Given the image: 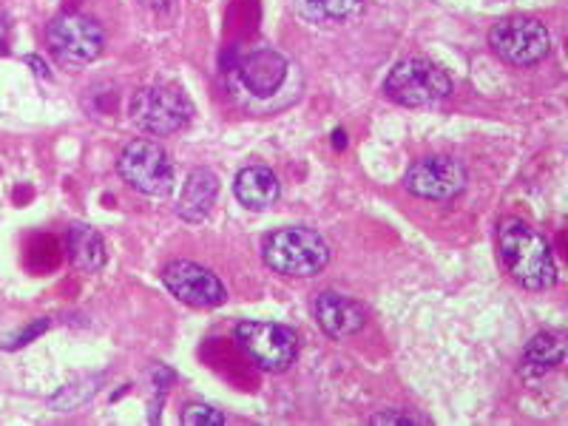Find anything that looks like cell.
Returning a JSON list of instances; mask_svg holds the SVG:
<instances>
[{
  "mask_svg": "<svg viewBox=\"0 0 568 426\" xmlns=\"http://www.w3.org/2000/svg\"><path fill=\"white\" fill-rule=\"evenodd\" d=\"M449 91H453V78L440 65L424 58L398 60L384 80V94L393 103L409 105V109L438 103L449 98Z\"/></svg>",
  "mask_w": 568,
  "mask_h": 426,
  "instance_id": "4",
  "label": "cell"
},
{
  "mask_svg": "<svg viewBox=\"0 0 568 426\" xmlns=\"http://www.w3.org/2000/svg\"><path fill=\"white\" fill-rule=\"evenodd\" d=\"M162 284L169 287L171 296L180 298L182 304H191V307H220L225 304L227 291L220 278L213 276L207 267L194 265V262H171L162 271Z\"/></svg>",
  "mask_w": 568,
  "mask_h": 426,
  "instance_id": "10",
  "label": "cell"
},
{
  "mask_svg": "<svg viewBox=\"0 0 568 426\" xmlns=\"http://www.w3.org/2000/svg\"><path fill=\"white\" fill-rule=\"evenodd\" d=\"M27 63H32V65H34V71H38L40 78H49V71H45V69H43V63H40V60H38V58H27Z\"/></svg>",
  "mask_w": 568,
  "mask_h": 426,
  "instance_id": "21",
  "label": "cell"
},
{
  "mask_svg": "<svg viewBox=\"0 0 568 426\" xmlns=\"http://www.w3.org/2000/svg\"><path fill=\"white\" fill-rule=\"evenodd\" d=\"M142 3L149 9H154V12H165V9L171 7V0H142Z\"/></svg>",
  "mask_w": 568,
  "mask_h": 426,
  "instance_id": "20",
  "label": "cell"
},
{
  "mask_svg": "<svg viewBox=\"0 0 568 426\" xmlns=\"http://www.w3.org/2000/svg\"><path fill=\"white\" fill-rule=\"evenodd\" d=\"M233 194L251 211H265V207H271L278 200L282 185H278V176L267 165H247V169L236 174Z\"/></svg>",
  "mask_w": 568,
  "mask_h": 426,
  "instance_id": "14",
  "label": "cell"
},
{
  "mask_svg": "<svg viewBox=\"0 0 568 426\" xmlns=\"http://www.w3.org/2000/svg\"><path fill=\"white\" fill-rule=\"evenodd\" d=\"M116 171L136 194L165 196L174 187V165H171L165 149L154 140L129 142L116 160Z\"/></svg>",
  "mask_w": 568,
  "mask_h": 426,
  "instance_id": "6",
  "label": "cell"
},
{
  "mask_svg": "<svg viewBox=\"0 0 568 426\" xmlns=\"http://www.w3.org/2000/svg\"><path fill=\"white\" fill-rule=\"evenodd\" d=\"M373 424H387V426H393V424H398V426H409V424H429V418H420V415H413V413H407V409H404V413H398V409H387V413H378V415H373Z\"/></svg>",
  "mask_w": 568,
  "mask_h": 426,
  "instance_id": "19",
  "label": "cell"
},
{
  "mask_svg": "<svg viewBox=\"0 0 568 426\" xmlns=\"http://www.w3.org/2000/svg\"><path fill=\"white\" fill-rule=\"evenodd\" d=\"M7 34H9V27H7V20L0 18V49L7 45Z\"/></svg>",
  "mask_w": 568,
  "mask_h": 426,
  "instance_id": "22",
  "label": "cell"
},
{
  "mask_svg": "<svg viewBox=\"0 0 568 426\" xmlns=\"http://www.w3.org/2000/svg\"><path fill=\"white\" fill-rule=\"evenodd\" d=\"M364 0H296L298 12L313 23H342L362 9Z\"/></svg>",
  "mask_w": 568,
  "mask_h": 426,
  "instance_id": "17",
  "label": "cell"
},
{
  "mask_svg": "<svg viewBox=\"0 0 568 426\" xmlns=\"http://www.w3.org/2000/svg\"><path fill=\"white\" fill-rule=\"evenodd\" d=\"M262 258L282 276H316L327 267L329 245L311 227H278L262 242Z\"/></svg>",
  "mask_w": 568,
  "mask_h": 426,
  "instance_id": "2",
  "label": "cell"
},
{
  "mask_svg": "<svg viewBox=\"0 0 568 426\" xmlns=\"http://www.w3.org/2000/svg\"><path fill=\"white\" fill-rule=\"evenodd\" d=\"M497 253H500V262L509 271V276L517 284L529 287V291H546L557 282V267L549 242L542 240L540 233L526 225V222L509 220L500 225Z\"/></svg>",
  "mask_w": 568,
  "mask_h": 426,
  "instance_id": "1",
  "label": "cell"
},
{
  "mask_svg": "<svg viewBox=\"0 0 568 426\" xmlns=\"http://www.w3.org/2000/svg\"><path fill=\"white\" fill-rule=\"evenodd\" d=\"M65 245H69V256L74 262V267L85 273H98L105 265V245L103 236H100L94 227L89 225H71L69 236H65Z\"/></svg>",
  "mask_w": 568,
  "mask_h": 426,
  "instance_id": "16",
  "label": "cell"
},
{
  "mask_svg": "<svg viewBox=\"0 0 568 426\" xmlns=\"http://www.w3.org/2000/svg\"><path fill=\"white\" fill-rule=\"evenodd\" d=\"M562 358H566V342H562V333H537V336L529 342V347L524 349L520 373L526 375L549 373V369L560 367Z\"/></svg>",
  "mask_w": 568,
  "mask_h": 426,
  "instance_id": "15",
  "label": "cell"
},
{
  "mask_svg": "<svg viewBox=\"0 0 568 426\" xmlns=\"http://www.w3.org/2000/svg\"><path fill=\"white\" fill-rule=\"evenodd\" d=\"M45 43L60 65L83 69L103 54L105 32L89 14L63 12L45 27Z\"/></svg>",
  "mask_w": 568,
  "mask_h": 426,
  "instance_id": "3",
  "label": "cell"
},
{
  "mask_svg": "<svg viewBox=\"0 0 568 426\" xmlns=\"http://www.w3.org/2000/svg\"><path fill=\"white\" fill-rule=\"evenodd\" d=\"M491 52L511 65H535L549 58L551 34L535 18H504L489 32Z\"/></svg>",
  "mask_w": 568,
  "mask_h": 426,
  "instance_id": "7",
  "label": "cell"
},
{
  "mask_svg": "<svg viewBox=\"0 0 568 426\" xmlns=\"http://www.w3.org/2000/svg\"><path fill=\"white\" fill-rule=\"evenodd\" d=\"M236 342L247 358L267 373H284L298 355L296 333L276 322H242L236 327Z\"/></svg>",
  "mask_w": 568,
  "mask_h": 426,
  "instance_id": "8",
  "label": "cell"
},
{
  "mask_svg": "<svg viewBox=\"0 0 568 426\" xmlns=\"http://www.w3.org/2000/svg\"><path fill=\"white\" fill-rule=\"evenodd\" d=\"M313 316H316L318 327L333 338L355 336L367 324V311H364L362 304L333 291L318 293V298L313 302Z\"/></svg>",
  "mask_w": 568,
  "mask_h": 426,
  "instance_id": "12",
  "label": "cell"
},
{
  "mask_svg": "<svg viewBox=\"0 0 568 426\" xmlns=\"http://www.w3.org/2000/svg\"><path fill=\"white\" fill-rule=\"evenodd\" d=\"M287 69L291 65H287L284 54L262 45V49H253L240 60L236 74H240L242 85L251 91L253 98H273L287 80Z\"/></svg>",
  "mask_w": 568,
  "mask_h": 426,
  "instance_id": "11",
  "label": "cell"
},
{
  "mask_svg": "<svg viewBox=\"0 0 568 426\" xmlns=\"http://www.w3.org/2000/svg\"><path fill=\"white\" fill-rule=\"evenodd\" d=\"M220 196V180L205 169H196L187 174L185 185H182L180 202H176V213L185 222H202L211 216L213 205Z\"/></svg>",
  "mask_w": 568,
  "mask_h": 426,
  "instance_id": "13",
  "label": "cell"
},
{
  "mask_svg": "<svg viewBox=\"0 0 568 426\" xmlns=\"http://www.w3.org/2000/svg\"><path fill=\"white\" fill-rule=\"evenodd\" d=\"M191 116H194V103L176 85H149L131 98V120L145 134H176L191 123Z\"/></svg>",
  "mask_w": 568,
  "mask_h": 426,
  "instance_id": "5",
  "label": "cell"
},
{
  "mask_svg": "<svg viewBox=\"0 0 568 426\" xmlns=\"http://www.w3.org/2000/svg\"><path fill=\"white\" fill-rule=\"evenodd\" d=\"M404 185L420 200H453L466 187V169L453 156H424L407 171Z\"/></svg>",
  "mask_w": 568,
  "mask_h": 426,
  "instance_id": "9",
  "label": "cell"
},
{
  "mask_svg": "<svg viewBox=\"0 0 568 426\" xmlns=\"http://www.w3.org/2000/svg\"><path fill=\"white\" fill-rule=\"evenodd\" d=\"M182 424L185 426H222V424H227V418L220 413V409L205 407V404H191V407L182 413Z\"/></svg>",
  "mask_w": 568,
  "mask_h": 426,
  "instance_id": "18",
  "label": "cell"
}]
</instances>
